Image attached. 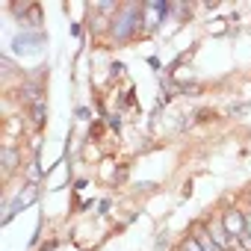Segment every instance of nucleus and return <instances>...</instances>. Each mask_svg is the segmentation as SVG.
<instances>
[{"instance_id":"nucleus-4","label":"nucleus","mask_w":251,"mask_h":251,"mask_svg":"<svg viewBox=\"0 0 251 251\" xmlns=\"http://www.w3.org/2000/svg\"><path fill=\"white\" fill-rule=\"evenodd\" d=\"M189 233H192V236L198 239V245H201L204 251H222V248H219V245L213 242V236H210V230H207V225H204V222H195Z\"/></svg>"},{"instance_id":"nucleus-5","label":"nucleus","mask_w":251,"mask_h":251,"mask_svg":"<svg viewBox=\"0 0 251 251\" xmlns=\"http://www.w3.org/2000/svg\"><path fill=\"white\" fill-rule=\"evenodd\" d=\"M36 195H39V186H36V183H27V186H24V192H18L15 204L9 207V216H15V213H18V207H27V204H33V201H36Z\"/></svg>"},{"instance_id":"nucleus-10","label":"nucleus","mask_w":251,"mask_h":251,"mask_svg":"<svg viewBox=\"0 0 251 251\" xmlns=\"http://www.w3.org/2000/svg\"><path fill=\"white\" fill-rule=\"evenodd\" d=\"M77 118H83V121H86V118H89V109H86V106H80V109H77Z\"/></svg>"},{"instance_id":"nucleus-8","label":"nucleus","mask_w":251,"mask_h":251,"mask_svg":"<svg viewBox=\"0 0 251 251\" xmlns=\"http://www.w3.org/2000/svg\"><path fill=\"white\" fill-rule=\"evenodd\" d=\"M112 166H115L112 160H103V163H100V177H103V180H115V169H112Z\"/></svg>"},{"instance_id":"nucleus-6","label":"nucleus","mask_w":251,"mask_h":251,"mask_svg":"<svg viewBox=\"0 0 251 251\" xmlns=\"http://www.w3.org/2000/svg\"><path fill=\"white\" fill-rule=\"evenodd\" d=\"M177 251H204V248L198 245V239H195L192 233H186V236L177 242Z\"/></svg>"},{"instance_id":"nucleus-7","label":"nucleus","mask_w":251,"mask_h":251,"mask_svg":"<svg viewBox=\"0 0 251 251\" xmlns=\"http://www.w3.org/2000/svg\"><path fill=\"white\" fill-rule=\"evenodd\" d=\"M24 169H27V180H30V183H39V177H42V172H39V160L33 157Z\"/></svg>"},{"instance_id":"nucleus-1","label":"nucleus","mask_w":251,"mask_h":251,"mask_svg":"<svg viewBox=\"0 0 251 251\" xmlns=\"http://www.w3.org/2000/svg\"><path fill=\"white\" fill-rule=\"evenodd\" d=\"M219 222H222V227L227 230V236H230L233 242H242L245 251H251V239H248V233H245V207H239V204L222 207Z\"/></svg>"},{"instance_id":"nucleus-12","label":"nucleus","mask_w":251,"mask_h":251,"mask_svg":"<svg viewBox=\"0 0 251 251\" xmlns=\"http://www.w3.org/2000/svg\"><path fill=\"white\" fill-rule=\"evenodd\" d=\"M245 201H248V204H245V207H251V189H248V192H245Z\"/></svg>"},{"instance_id":"nucleus-3","label":"nucleus","mask_w":251,"mask_h":251,"mask_svg":"<svg viewBox=\"0 0 251 251\" xmlns=\"http://www.w3.org/2000/svg\"><path fill=\"white\" fill-rule=\"evenodd\" d=\"M24 112H27V118H30V124H33V130L39 133V130L45 127V115H48V103H45V98L36 100V103H30Z\"/></svg>"},{"instance_id":"nucleus-2","label":"nucleus","mask_w":251,"mask_h":251,"mask_svg":"<svg viewBox=\"0 0 251 251\" xmlns=\"http://www.w3.org/2000/svg\"><path fill=\"white\" fill-rule=\"evenodd\" d=\"M0 157H3V180H9L24 166V151L21 148H3V151H0Z\"/></svg>"},{"instance_id":"nucleus-9","label":"nucleus","mask_w":251,"mask_h":251,"mask_svg":"<svg viewBox=\"0 0 251 251\" xmlns=\"http://www.w3.org/2000/svg\"><path fill=\"white\" fill-rule=\"evenodd\" d=\"M227 30V21H213L210 24V33H225Z\"/></svg>"},{"instance_id":"nucleus-11","label":"nucleus","mask_w":251,"mask_h":251,"mask_svg":"<svg viewBox=\"0 0 251 251\" xmlns=\"http://www.w3.org/2000/svg\"><path fill=\"white\" fill-rule=\"evenodd\" d=\"M86 157H89V160H92V157L98 160V148H92V145H89V148H86Z\"/></svg>"}]
</instances>
